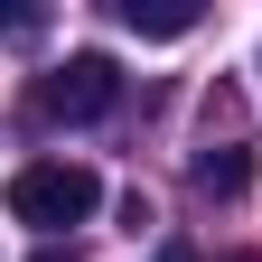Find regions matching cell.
I'll return each instance as SVG.
<instances>
[{
    "mask_svg": "<svg viewBox=\"0 0 262 262\" xmlns=\"http://www.w3.org/2000/svg\"><path fill=\"white\" fill-rule=\"evenodd\" d=\"M94 206H103V178L84 169V159H38V169H19L10 178V215L19 225H84Z\"/></svg>",
    "mask_w": 262,
    "mask_h": 262,
    "instance_id": "cell-1",
    "label": "cell"
},
{
    "mask_svg": "<svg viewBox=\"0 0 262 262\" xmlns=\"http://www.w3.org/2000/svg\"><path fill=\"white\" fill-rule=\"evenodd\" d=\"M28 103H38V122H103V113L122 103V66L84 47V56H66L56 75H38Z\"/></svg>",
    "mask_w": 262,
    "mask_h": 262,
    "instance_id": "cell-2",
    "label": "cell"
},
{
    "mask_svg": "<svg viewBox=\"0 0 262 262\" xmlns=\"http://www.w3.org/2000/svg\"><path fill=\"white\" fill-rule=\"evenodd\" d=\"M187 178H196V196H215V206H234V196L253 187V150L244 141H206L187 159Z\"/></svg>",
    "mask_w": 262,
    "mask_h": 262,
    "instance_id": "cell-3",
    "label": "cell"
},
{
    "mask_svg": "<svg viewBox=\"0 0 262 262\" xmlns=\"http://www.w3.org/2000/svg\"><path fill=\"white\" fill-rule=\"evenodd\" d=\"M113 19L131 28V38H187V28H196V0H122Z\"/></svg>",
    "mask_w": 262,
    "mask_h": 262,
    "instance_id": "cell-4",
    "label": "cell"
},
{
    "mask_svg": "<svg viewBox=\"0 0 262 262\" xmlns=\"http://www.w3.org/2000/svg\"><path fill=\"white\" fill-rule=\"evenodd\" d=\"M38 28H47L38 10H0V38H38Z\"/></svg>",
    "mask_w": 262,
    "mask_h": 262,
    "instance_id": "cell-5",
    "label": "cell"
},
{
    "mask_svg": "<svg viewBox=\"0 0 262 262\" xmlns=\"http://www.w3.org/2000/svg\"><path fill=\"white\" fill-rule=\"evenodd\" d=\"M28 262H75V253H66V244H47V253H28Z\"/></svg>",
    "mask_w": 262,
    "mask_h": 262,
    "instance_id": "cell-6",
    "label": "cell"
},
{
    "mask_svg": "<svg viewBox=\"0 0 262 262\" xmlns=\"http://www.w3.org/2000/svg\"><path fill=\"white\" fill-rule=\"evenodd\" d=\"M159 262H196V253H187V244H169V253H159Z\"/></svg>",
    "mask_w": 262,
    "mask_h": 262,
    "instance_id": "cell-7",
    "label": "cell"
}]
</instances>
